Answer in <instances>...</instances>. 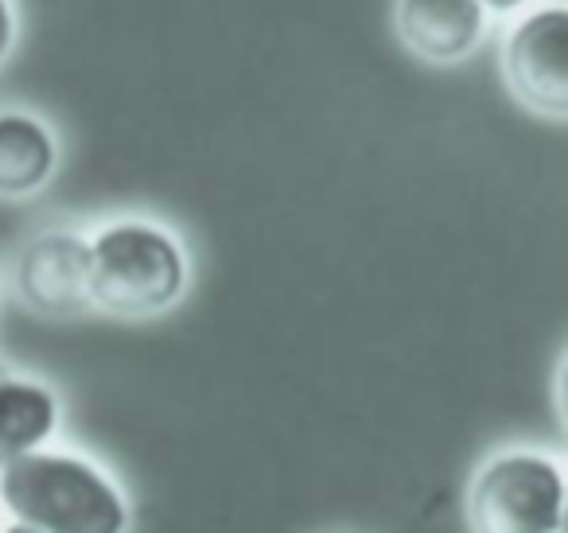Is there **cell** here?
<instances>
[{
	"instance_id": "6da1fadb",
	"label": "cell",
	"mask_w": 568,
	"mask_h": 533,
	"mask_svg": "<svg viewBox=\"0 0 568 533\" xmlns=\"http://www.w3.org/2000/svg\"><path fill=\"white\" fill-rule=\"evenodd\" d=\"M0 499L36 533H121L125 502L98 467L74 455L28 452L0 467Z\"/></svg>"
},
{
	"instance_id": "7a4b0ae2",
	"label": "cell",
	"mask_w": 568,
	"mask_h": 533,
	"mask_svg": "<svg viewBox=\"0 0 568 533\" xmlns=\"http://www.w3.org/2000/svg\"><path fill=\"white\" fill-rule=\"evenodd\" d=\"M187 261L172 234L149 222H118L90 242L87 300L113 315H152L175 304Z\"/></svg>"
},
{
	"instance_id": "3957f363",
	"label": "cell",
	"mask_w": 568,
	"mask_h": 533,
	"mask_svg": "<svg viewBox=\"0 0 568 533\" xmlns=\"http://www.w3.org/2000/svg\"><path fill=\"white\" fill-rule=\"evenodd\" d=\"M471 517L479 533H560L565 475L545 455H498L475 479Z\"/></svg>"
},
{
	"instance_id": "277c9868",
	"label": "cell",
	"mask_w": 568,
	"mask_h": 533,
	"mask_svg": "<svg viewBox=\"0 0 568 533\" xmlns=\"http://www.w3.org/2000/svg\"><path fill=\"white\" fill-rule=\"evenodd\" d=\"M506 79L514 94L549 118L568 113V12L537 9L506 40Z\"/></svg>"
},
{
	"instance_id": "5b68a950",
	"label": "cell",
	"mask_w": 568,
	"mask_h": 533,
	"mask_svg": "<svg viewBox=\"0 0 568 533\" xmlns=\"http://www.w3.org/2000/svg\"><path fill=\"white\" fill-rule=\"evenodd\" d=\"M487 28V9L479 0H402L397 32L417 56L433 63L464 59Z\"/></svg>"
},
{
	"instance_id": "8992f818",
	"label": "cell",
	"mask_w": 568,
	"mask_h": 533,
	"mask_svg": "<svg viewBox=\"0 0 568 533\" xmlns=\"http://www.w3.org/2000/svg\"><path fill=\"white\" fill-rule=\"evenodd\" d=\"M90 242L71 234H48L20 261V289L32 304L67 312L87 300Z\"/></svg>"
},
{
	"instance_id": "52a82bcc",
	"label": "cell",
	"mask_w": 568,
	"mask_h": 533,
	"mask_svg": "<svg viewBox=\"0 0 568 533\" xmlns=\"http://www.w3.org/2000/svg\"><path fill=\"white\" fill-rule=\"evenodd\" d=\"M55 172V141L28 113H0V195H32Z\"/></svg>"
},
{
	"instance_id": "ba28073f",
	"label": "cell",
	"mask_w": 568,
	"mask_h": 533,
	"mask_svg": "<svg viewBox=\"0 0 568 533\" xmlns=\"http://www.w3.org/2000/svg\"><path fill=\"white\" fill-rule=\"evenodd\" d=\"M59 405L40 382H0V467L36 452L55 432Z\"/></svg>"
},
{
	"instance_id": "9c48e42d",
	"label": "cell",
	"mask_w": 568,
	"mask_h": 533,
	"mask_svg": "<svg viewBox=\"0 0 568 533\" xmlns=\"http://www.w3.org/2000/svg\"><path fill=\"white\" fill-rule=\"evenodd\" d=\"M12 40H17V20H12L9 0H0V63L12 51Z\"/></svg>"
},
{
	"instance_id": "30bf717a",
	"label": "cell",
	"mask_w": 568,
	"mask_h": 533,
	"mask_svg": "<svg viewBox=\"0 0 568 533\" xmlns=\"http://www.w3.org/2000/svg\"><path fill=\"white\" fill-rule=\"evenodd\" d=\"M479 4L490 12H518L521 4H529V0H479Z\"/></svg>"
},
{
	"instance_id": "8fae6325",
	"label": "cell",
	"mask_w": 568,
	"mask_h": 533,
	"mask_svg": "<svg viewBox=\"0 0 568 533\" xmlns=\"http://www.w3.org/2000/svg\"><path fill=\"white\" fill-rule=\"evenodd\" d=\"M4 533H36V530H32V525H24V522H17V525H9Z\"/></svg>"
}]
</instances>
